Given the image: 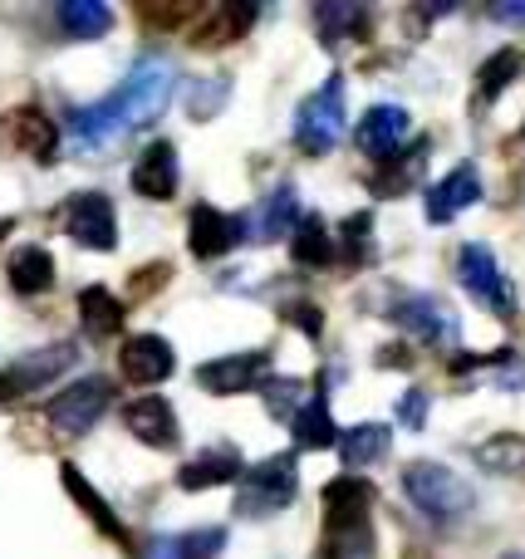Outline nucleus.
Returning a JSON list of instances; mask_svg holds the SVG:
<instances>
[{
	"label": "nucleus",
	"mask_w": 525,
	"mask_h": 559,
	"mask_svg": "<svg viewBox=\"0 0 525 559\" xmlns=\"http://www.w3.org/2000/svg\"><path fill=\"white\" fill-rule=\"evenodd\" d=\"M403 491H408V501L438 525H457L462 515L477 506L472 486L442 462H413L408 472H403Z\"/></svg>",
	"instance_id": "f257e3e1"
},
{
	"label": "nucleus",
	"mask_w": 525,
	"mask_h": 559,
	"mask_svg": "<svg viewBox=\"0 0 525 559\" xmlns=\"http://www.w3.org/2000/svg\"><path fill=\"white\" fill-rule=\"evenodd\" d=\"M172 88H177V69L167 64L163 55L133 59L128 79L114 88L118 108H123V123L128 128H143V123H153V118H163V108L172 104Z\"/></svg>",
	"instance_id": "f03ea898"
},
{
	"label": "nucleus",
	"mask_w": 525,
	"mask_h": 559,
	"mask_svg": "<svg viewBox=\"0 0 525 559\" xmlns=\"http://www.w3.org/2000/svg\"><path fill=\"white\" fill-rule=\"evenodd\" d=\"M344 118H349L344 114V74H330L300 108H295V143H300L305 153L324 157L344 138Z\"/></svg>",
	"instance_id": "7ed1b4c3"
},
{
	"label": "nucleus",
	"mask_w": 525,
	"mask_h": 559,
	"mask_svg": "<svg viewBox=\"0 0 525 559\" xmlns=\"http://www.w3.org/2000/svg\"><path fill=\"white\" fill-rule=\"evenodd\" d=\"M295 486H300V462L295 452H275L261 466L241 472V496H236V511L241 515H275L295 501Z\"/></svg>",
	"instance_id": "20e7f679"
},
{
	"label": "nucleus",
	"mask_w": 525,
	"mask_h": 559,
	"mask_svg": "<svg viewBox=\"0 0 525 559\" xmlns=\"http://www.w3.org/2000/svg\"><path fill=\"white\" fill-rule=\"evenodd\" d=\"M108 403H114V383H108V378H79L64 393L49 397L45 417L59 437H84L88 427L108 413Z\"/></svg>",
	"instance_id": "39448f33"
},
{
	"label": "nucleus",
	"mask_w": 525,
	"mask_h": 559,
	"mask_svg": "<svg viewBox=\"0 0 525 559\" xmlns=\"http://www.w3.org/2000/svg\"><path fill=\"white\" fill-rule=\"evenodd\" d=\"M369 506L373 486L363 476H334L324 486V540H359L369 535Z\"/></svg>",
	"instance_id": "423d86ee"
},
{
	"label": "nucleus",
	"mask_w": 525,
	"mask_h": 559,
	"mask_svg": "<svg viewBox=\"0 0 525 559\" xmlns=\"http://www.w3.org/2000/svg\"><path fill=\"white\" fill-rule=\"evenodd\" d=\"M457 275L462 285H467V295H477L487 309H497V314H516V295H511V280L501 275L497 255H491V246L481 241H467L457 251Z\"/></svg>",
	"instance_id": "0eeeda50"
},
{
	"label": "nucleus",
	"mask_w": 525,
	"mask_h": 559,
	"mask_svg": "<svg viewBox=\"0 0 525 559\" xmlns=\"http://www.w3.org/2000/svg\"><path fill=\"white\" fill-rule=\"evenodd\" d=\"M64 231L74 236L84 251H114L118 246V216L104 192H79L64 206Z\"/></svg>",
	"instance_id": "6e6552de"
},
{
	"label": "nucleus",
	"mask_w": 525,
	"mask_h": 559,
	"mask_svg": "<svg viewBox=\"0 0 525 559\" xmlns=\"http://www.w3.org/2000/svg\"><path fill=\"white\" fill-rule=\"evenodd\" d=\"M265 373H271V354L265 348H246V354H222L212 364H202L196 368V383L216 397H236V393H251Z\"/></svg>",
	"instance_id": "1a4fd4ad"
},
{
	"label": "nucleus",
	"mask_w": 525,
	"mask_h": 559,
	"mask_svg": "<svg viewBox=\"0 0 525 559\" xmlns=\"http://www.w3.org/2000/svg\"><path fill=\"white\" fill-rule=\"evenodd\" d=\"M393 324L408 329V334H418L422 344H457L462 334V319L452 314V305H442L438 295H408L393 305Z\"/></svg>",
	"instance_id": "9d476101"
},
{
	"label": "nucleus",
	"mask_w": 525,
	"mask_h": 559,
	"mask_svg": "<svg viewBox=\"0 0 525 559\" xmlns=\"http://www.w3.org/2000/svg\"><path fill=\"white\" fill-rule=\"evenodd\" d=\"M118 368H123L128 383L153 388V383H163V378H172L177 358H172V344H167L163 334H133V338H123V348H118Z\"/></svg>",
	"instance_id": "9b49d317"
},
{
	"label": "nucleus",
	"mask_w": 525,
	"mask_h": 559,
	"mask_svg": "<svg viewBox=\"0 0 525 559\" xmlns=\"http://www.w3.org/2000/svg\"><path fill=\"white\" fill-rule=\"evenodd\" d=\"M123 427L138 437L143 447H157V452H172L177 442H182V427H177V413L167 397H133V403L123 407Z\"/></svg>",
	"instance_id": "f8f14e48"
},
{
	"label": "nucleus",
	"mask_w": 525,
	"mask_h": 559,
	"mask_svg": "<svg viewBox=\"0 0 525 559\" xmlns=\"http://www.w3.org/2000/svg\"><path fill=\"white\" fill-rule=\"evenodd\" d=\"M241 236H246L241 216H226V212H216V206H196L192 222H187V246H192L196 261H216V255H226Z\"/></svg>",
	"instance_id": "ddd939ff"
},
{
	"label": "nucleus",
	"mask_w": 525,
	"mask_h": 559,
	"mask_svg": "<svg viewBox=\"0 0 525 559\" xmlns=\"http://www.w3.org/2000/svg\"><path fill=\"white\" fill-rule=\"evenodd\" d=\"M182 167H177V147L172 143H147L143 157L133 163V192L147 202H172Z\"/></svg>",
	"instance_id": "4468645a"
},
{
	"label": "nucleus",
	"mask_w": 525,
	"mask_h": 559,
	"mask_svg": "<svg viewBox=\"0 0 525 559\" xmlns=\"http://www.w3.org/2000/svg\"><path fill=\"white\" fill-rule=\"evenodd\" d=\"M481 202V177H477V167H452L448 177H442L438 187H428V222H457L467 206H477Z\"/></svg>",
	"instance_id": "2eb2a0df"
},
{
	"label": "nucleus",
	"mask_w": 525,
	"mask_h": 559,
	"mask_svg": "<svg viewBox=\"0 0 525 559\" xmlns=\"http://www.w3.org/2000/svg\"><path fill=\"white\" fill-rule=\"evenodd\" d=\"M408 128L413 123H408V108L403 104H373L369 114L359 118V147L383 163L389 153H398V143L408 138Z\"/></svg>",
	"instance_id": "dca6fc26"
},
{
	"label": "nucleus",
	"mask_w": 525,
	"mask_h": 559,
	"mask_svg": "<svg viewBox=\"0 0 525 559\" xmlns=\"http://www.w3.org/2000/svg\"><path fill=\"white\" fill-rule=\"evenodd\" d=\"M5 138L25 157H35V163H49V157H55V147H59L55 118H45L39 108H15V114H5Z\"/></svg>",
	"instance_id": "f3484780"
},
{
	"label": "nucleus",
	"mask_w": 525,
	"mask_h": 559,
	"mask_svg": "<svg viewBox=\"0 0 525 559\" xmlns=\"http://www.w3.org/2000/svg\"><path fill=\"white\" fill-rule=\"evenodd\" d=\"M123 128H128V123H123V108H118V98H114V94L69 114V133H74V143H79V147H104V143H114V138L123 133Z\"/></svg>",
	"instance_id": "a211bd4d"
},
{
	"label": "nucleus",
	"mask_w": 525,
	"mask_h": 559,
	"mask_svg": "<svg viewBox=\"0 0 525 559\" xmlns=\"http://www.w3.org/2000/svg\"><path fill=\"white\" fill-rule=\"evenodd\" d=\"M241 472L246 466H241V452H236V447H212V452L192 456V462L177 472V486H182V491H212V486L236 481Z\"/></svg>",
	"instance_id": "6ab92c4d"
},
{
	"label": "nucleus",
	"mask_w": 525,
	"mask_h": 559,
	"mask_svg": "<svg viewBox=\"0 0 525 559\" xmlns=\"http://www.w3.org/2000/svg\"><path fill=\"white\" fill-rule=\"evenodd\" d=\"M69 364H74V344H49V348L25 354L5 378H10V388H15V393H35V388H45L49 378L64 373Z\"/></svg>",
	"instance_id": "aec40b11"
},
{
	"label": "nucleus",
	"mask_w": 525,
	"mask_h": 559,
	"mask_svg": "<svg viewBox=\"0 0 525 559\" xmlns=\"http://www.w3.org/2000/svg\"><path fill=\"white\" fill-rule=\"evenodd\" d=\"M59 481H64V491L74 496V506L88 515V521L98 525V531L108 535V540H118V545L128 540V531H123V521H118V515H114V506H108L104 496H98L94 486L84 481V472H79V466H69V462H64V466H59Z\"/></svg>",
	"instance_id": "412c9836"
},
{
	"label": "nucleus",
	"mask_w": 525,
	"mask_h": 559,
	"mask_svg": "<svg viewBox=\"0 0 525 559\" xmlns=\"http://www.w3.org/2000/svg\"><path fill=\"white\" fill-rule=\"evenodd\" d=\"M251 20H255V5H216L196 20L192 45L196 49H222V45H231V39H241L246 29H251Z\"/></svg>",
	"instance_id": "4be33fe9"
},
{
	"label": "nucleus",
	"mask_w": 525,
	"mask_h": 559,
	"mask_svg": "<svg viewBox=\"0 0 525 559\" xmlns=\"http://www.w3.org/2000/svg\"><path fill=\"white\" fill-rule=\"evenodd\" d=\"M389 442H393V432L383 423H359V427H349V432H344L334 447H339L344 466L359 476L363 466H373V462H383V456H389Z\"/></svg>",
	"instance_id": "5701e85b"
},
{
	"label": "nucleus",
	"mask_w": 525,
	"mask_h": 559,
	"mask_svg": "<svg viewBox=\"0 0 525 559\" xmlns=\"http://www.w3.org/2000/svg\"><path fill=\"white\" fill-rule=\"evenodd\" d=\"M79 319H84V334L88 338H114L118 329H123V299L114 295V289L104 285H88L84 295H79Z\"/></svg>",
	"instance_id": "b1692460"
},
{
	"label": "nucleus",
	"mask_w": 525,
	"mask_h": 559,
	"mask_svg": "<svg viewBox=\"0 0 525 559\" xmlns=\"http://www.w3.org/2000/svg\"><path fill=\"white\" fill-rule=\"evenodd\" d=\"M226 545L222 525H206V531H187V535H157L143 550V559H212Z\"/></svg>",
	"instance_id": "393cba45"
},
{
	"label": "nucleus",
	"mask_w": 525,
	"mask_h": 559,
	"mask_svg": "<svg viewBox=\"0 0 525 559\" xmlns=\"http://www.w3.org/2000/svg\"><path fill=\"white\" fill-rule=\"evenodd\" d=\"M295 222H300V202H295V187H275V192L261 202L255 222H251V241H281L285 231H295Z\"/></svg>",
	"instance_id": "a878e982"
},
{
	"label": "nucleus",
	"mask_w": 525,
	"mask_h": 559,
	"mask_svg": "<svg viewBox=\"0 0 525 559\" xmlns=\"http://www.w3.org/2000/svg\"><path fill=\"white\" fill-rule=\"evenodd\" d=\"M290 427H295V447H300V452H324V447L339 442V427H334L324 397H310V403L290 417Z\"/></svg>",
	"instance_id": "bb28decb"
},
{
	"label": "nucleus",
	"mask_w": 525,
	"mask_h": 559,
	"mask_svg": "<svg viewBox=\"0 0 525 559\" xmlns=\"http://www.w3.org/2000/svg\"><path fill=\"white\" fill-rule=\"evenodd\" d=\"M10 285H15L20 295H45V289L55 285V255H49L45 246H20V251L10 255Z\"/></svg>",
	"instance_id": "cd10ccee"
},
{
	"label": "nucleus",
	"mask_w": 525,
	"mask_h": 559,
	"mask_svg": "<svg viewBox=\"0 0 525 559\" xmlns=\"http://www.w3.org/2000/svg\"><path fill=\"white\" fill-rule=\"evenodd\" d=\"M290 255H295V265H310V271L330 265L334 261L330 226H324L320 216H300V222H295V236H290Z\"/></svg>",
	"instance_id": "c85d7f7f"
},
{
	"label": "nucleus",
	"mask_w": 525,
	"mask_h": 559,
	"mask_svg": "<svg viewBox=\"0 0 525 559\" xmlns=\"http://www.w3.org/2000/svg\"><path fill=\"white\" fill-rule=\"evenodd\" d=\"M59 25L74 39H98L114 29V10L98 5V0H64V5H59Z\"/></svg>",
	"instance_id": "c756f323"
},
{
	"label": "nucleus",
	"mask_w": 525,
	"mask_h": 559,
	"mask_svg": "<svg viewBox=\"0 0 525 559\" xmlns=\"http://www.w3.org/2000/svg\"><path fill=\"white\" fill-rule=\"evenodd\" d=\"M521 69H525V59L516 55V49H497V55L477 69V94L487 98V104H491V98H501L521 79Z\"/></svg>",
	"instance_id": "7c9ffc66"
},
{
	"label": "nucleus",
	"mask_w": 525,
	"mask_h": 559,
	"mask_svg": "<svg viewBox=\"0 0 525 559\" xmlns=\"http://www.w3.org/2000/svg\"><path fill=\"white\" fill-rule=\"evenodd\" d=\"M422 153H428V143H413V153L403 157V167L393 163V157H383L389 167H383V173H373V182H369V187H373L379 197H398L403 187H413V177L422 173Z\"/></svg>",
	"instance_id": "2f4dec72"
},
{
	"label": "nucleus",
	"mask_w": 525,
	"mask_h": 559,
	"mask_svg": "<svg viewBox=\"0 0 525 559\" xmlns=\"http://www.w3.org/2000/svg\"><path fill=\"white\" fill-rule=\"evenodd\" d=\"M521 456H525V437L516 432H501L487 447H477V462L491 466V472H521Z\"/></svg>",
	"instance_id": "473e14b6"
},
{
	"label": "nucleus",
	"mask_w": 525,
	"mask_h": 559,
	"mask_svg": "<svg viewBox=\"0 0 525 559\" xmlns=\"http://www.w3.org/2000/svg\"><path fill=\"white\" fill-rule=\"evenodd\" d=\"M226 94H231V79H226V74L196 79V84H192V94H187V108H192V118H212L216 108L226 104Z\"/></svg>",
	"instance_id": "72a5a7b5"
},
{
	"label": "nucleus",
	"mask_w": 525,
	"mask_h": 559,
	"mask_svg": "<svg viewBox=\"0 0 525 559\" xmlns=\"http://www.w3.org/2000/svg\"><path fill=\"white\" fill-rule=\"evenodd\" d=\"M398 423L408 427V432H422V423H428V393H422V388H408V393L398 397Z\"/></svg>",
	"instance_id": "f704fd0d"
},
{
	"label": "nucleus",
	"mask_w": 525,
	"mask_h": 559,
	"mask_svg": "<svg viewBox=\"0 0 525 559\" xmlns=\"http://www.w3.org/2000/svg\"><path fill=\"white\" fill-rule=\"evenodd\" d=\"M300 378H275L271 388H265V397H271V413L281 417V413H295V397H300Z\"/></svg>",
	"instance_id": "c9c22d12"
},
{
	"label": "nucleus",
	"mask_w": 525,
	"mask_h": 559,
	"mask_svg": "<svg viewBox=\"0 0 525 559\" xmlns=\"http://www.w3.org/2000/svg\"><path fill=\"white\" fill-rule=\"evenodd\" d=\"M369 231H373V216L369 212H359V216H349V222H344V236H349V255H354V261H363V255H369Z\"/></svg>",
	"instance_id": "e433bc0d"
},
{
	"label": "nucleus",
	"mask_w": 525,
	"mask_h": 559,
	"mask_svg": "<svg viewBox=\"0 0 525 559\" xmlns=\"http://www.w3.org/2000/svg\"><path fill=\"white\" fill-rule=\"evenodd\" d=\"M138 15H143L147 25H182V20L196 15V5H163V10H157V5H143Z\"/></svg>",
	"instance_id": "4c0bfd02"
},
{
	"label": "nucleus",
	"mask_w": 525,
	"mask_h": 559,
	"mask_svg": "<svg viewBox=\"0 0 525 559\" xmlns=\"http://www.w3.org/2000/svg\"><path fill=\"white\" fill-rule=\"evenodd\" d=\"M167 275H172V265H163V261H157V265H143V271L133 275V295L147 299L157 285H167Z\"/></svg>",
	"instance_id": "58836bf2"
},
{
	"label": "nucleus",
	"mask_w": 525,
	"mask_h": 559,
	"mask_svg": "<svg viewBox=\"0 0 525 559\" xmlns=\"http://www.w3.org/2000/svg\"><path fill=\"white\" fill-rule=\"evenodd\" d=\"M285 319H290L295 329H305L310 338H320V329H324V314L314 305H290V309H285Z\"/></svg>",
	"instance_id": "ea45409f"
},
{
	"label": "nucleus",
	"mask_w": 525,
	"mask_h": 559,
	"mask_svg": "<svg viewBox=\"0 0 525 559\" xmlns=\"http://www.w3.org/2000/svg\"><path fill=\"white\" fill-rule=\"evenodd\" d=\"M379 364H383V368H393V364H398V368H408V364H413V354H408V348H398V344H389V348H383V358H379Z\"/></svg>",
	"instance_id": "a19ab883"
},
{
	"label": "nucleus",
	"mask_w": 525,
	"mask_h": 559,
	"mask_svg": "<svg viewBox=\"0 0 525 559\" xmlns=\"http://www.w3.org/2000/svg\"><path fill=\"white\" fill-rule=\"evenodd\" d=\"M497 20H506V25H525V5H497Z\"/></svg>",
	"instance_id": "79ce46f5"
},
{
	"label": "nucleus",
	"mask_w": 525,
	"mask_h": 559,
	"mask_svg": "<svg viewBox=\"0 0 525 559\" xmlns=\"http://www.w3.org/2000/svg\"><path fill=\"white\" fill-rule=\"evenodd\" d=\"M10 397H20V393H15V388H10V378L0 373V403H10Z\"/></svg>",
	"instance_id": "37998d69"
},
{
	"label": "nucleus",
	"mask_w": 525,
	"mask_h": 559,
	"mask_svg": "<svg viewBox=\"0 0 525 559\" xmlns=\"http://www.w3.org/2000/svg\"><path fill=\"white\" fill-rule=\"evenodd\" d=\"M521 476H525V456H521Z\"/></svg>",
	"instance_id": "c03bdc74"
},
{
	"label": "nucleus",
	"mask_w": 525,
	"mask_h": 559,
	"mask_svg": "<svg viewBox=\"0 0 525 559\" xmlns=\"http://www.w3.org/2000/svg\"><path fill=\"white\" fill-rule=\"evenodd\" d=\"M506 559H521V555H506Z\"/></svg>",
	"instance_id": "a18cd8bd"
}]
</instances>
